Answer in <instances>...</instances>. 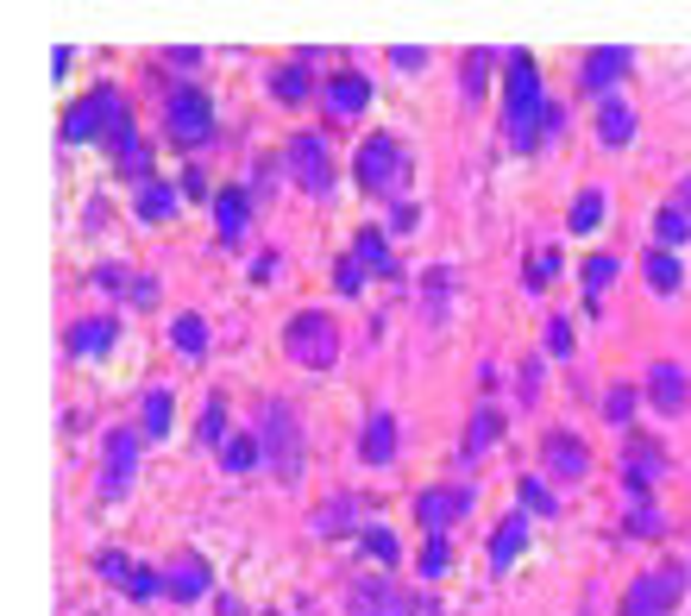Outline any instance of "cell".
Returning a JSON list of instances; mask_svg holds the SVG:
<instances>
[{
  "mask_svg": "<svg viewBox=\"0 0 691 616\" xmlns=\"http://www.w3.org/2000/svg\"><path fill=\"white\" fill-rule=\"evenodd\" d=\"M202 441L208 446H227L233 434H227V409H220V397H214L208 409H202Z\"/></svg>",
  "mask_w": 691,
  "mask_h": 616,
  "instance_id": "f35d334b",
  "label": "cell"
},
{
  "mask_svg": "<svg viewBox=\"0 0 691 616\" xmlns=\"http://www.w3.org/2000/svg\"><path fill=\"white\" fill-rule=\"evenodd\" d=\"M597 220H604V195H597V189H585V195L573 202V233H591Z\"/></svg>",
  "mask_w": 691,
  "mask_h": 616,
  "instance_id": "8d00e7d4",
  "label": "cell"
},
{
  "mask_svg": "<svg viewBox=\"0 0 691 616\" xmlns=\"http://www.w3.org/2000/svg\"><path fill=\"white\" fill-rule=\"evenodd\" d=\"M333 289H340V296H365V265H359L352 251H346L340 270H333Z\"/></svg>",
  "mask_w": 691,
  "mask_h": 616,
  "instance_id": "74e56055",
  "label": "cell"
},
{
  "mask_svg": "<svg viewBox=\"0 0 691 616\" xmlns=\"http://www.w3.org/2000/svg\"><path fill=\"white\" fill-rule=\"evenodd\" d=\"M176 347L189 352V359H202L208 352V321L202 315H176Z\"/></svg>",
  "mask_w": 691,
  "mask_h": 616,
  "instance_id": "836d02e7",
  "label": "cell"
},
{
  "mask_svg": "<svg viewBox=\"0 0 691 616\" xmlns=\"http://www.w3.org/2000/svg\"><path fill=\"white\" fill-rule=\"evenodd\" d=\"M258 446H265V460H270V479H283V484L302 479L308 441H302V422H296V409H289L283 397H270V403L258 409Z\"/></svg>",
  "mask_w": 691,
  "mask_h": 616,
  "instance_id": "7a4b0ae2",
  "label": "cell"
},
{
  "mask_svg": "<svg viewBox=\"0 0 691 616\" xmlns=\"http://www.w3.org/2000/svg\"><path fill=\"white\" fill-rule=\"evenodd\" d=\"M679 597H685V566L672 559V566H653V573L635 578L629 597H622V616H672Z\"/></svg>",
  "mask_w": 691,
  "mask_h": 616,
  "instance_id": "52a82bcc",
  "label": "cell"
},
{
  "mask_svg": "<svg viewBox=\"0 0 691 616\" xmlns=\"http://www.w3.org/2000/svg\"><path fill=\"white\" fill-rule=\"evenodd\" d=\"M484 70H491V51H472V58H465V101L484 95Z\"/></svg>",
  "mask_w": 691,
  "mask_h": 616,
  "instance_id": "7bdbcfd3",
  "label": "cell"
},
{
  "mask_svg": "<svg viewBox=\"0 0 691 616\" xmlns=\"http://www.w3.org/2000/svg\"><path fill=\"white\" fill-rule=\"evenodd\" d=\"M352 258H359L365 270H384V277L396 270V258H390V246H384V227H365V233H359V239H352Z\"/></svg>",
  "mask_w": 691,
  "mask_h": 616,
  "instance_id": "484cf974",
  "label": "cell"
},
{
  "mask_svg": "<svg viewBox=\"0 0 691 616\" xmlns=\"http://www.w3.org/2000/svg\"><path fill=\"white\" fill-rule=\"evenodd\" d=\"M258 460H265V446H258V434H233V441L220 446V465H227V472H251Z\"/></svg>",
  "mask_w": 691,
  "mask_h": 616,
  "instance_id": "1f68e13d",
  "label": "cell"
},
{
  "mask_svg": "<svg viewBox=\"0 0 691 616\" xmlns=\"http://www.w3.org/2000/svg\"><path fill=\"white\" fill-rule=\"evenodd\" d=\"M171 422H176V397L171 390H145V403H138V441H171Z\"/></svg>",
  "mask_w": 691,
  "mask_h": 616,
  "instance_id": "d6986e66",
  "label": "cell"
},
{
  "mask_svg": "<svg viewBox=\"0 0 691 616\" xmlns=\"http://www.w3.org/2000/svg\"><path fill=\"white\" fill-rule=\"evenodd\" d=\"M365 101H371V82L359 76V70H340V76H327V107H333L340 120H352L359 107H365Z\"/></svg>",
  "mask_w": 691,
  "mask_h": 616,
  "instance_id": "44dd1931",
  "label": "cell"
},
{
  "mask_svg": "<svg viewBox=\"0 0 691 616\" xmlns=\"http://www.w3.org/2000/svg\"><path fill=\"white\" fill-rule=\"evenodd\" d=\"M359 460H365V465H390V460H396V415H384V409L371 415L365 434H359Z\"/></svg>",
  "mask_w": 691,
  "mask_h": 616,
  "instance_id": "ffe728a7",
  "label": "cell"
},
{
  "mask_svg": "<svg viewBox=\"0 0 691 616\" xmlns=\"http://www.w3.org/2000/svg\"><path fill=\"white\" fill-rule=\"evenodd\" d=\"M635 70V51H622V44H597V51H585V63H578V82H585V95L597 101H616V82Z\"/></svg>",
  "mask_w": 691,
  "mask_h": 616,
  "instance_id": "ba28073f",
  "label": "cell"
},
{
  "mask_svg": "<svg viewBox=\"0 0 691 616\" xmlns=\"http://www.w3.org/2000/svg\"><path fill=\"white\" fill-rule=\"evenodd\" d=\"M648 397H653V409H660V415H679V409L691 403L685 371H679V366H653L648 371Z\"/></svg>",
  "mask_w": 691,
  "mask_h": 616,
  "instance_id": "ac0fdd59",
  "label": "cell"
},
{
  "mask_svg": "<svg viewBox=\"0 0 691 616\" xmlns=\"http://www.w3.org/2000/svg\"><path fill=\"white\" fill-rule=\"evenodd\" d=\"M667 472V453L653 441H641V434H629V465H622V484H629V497L635 503H648L653 497V479Z\"/></svg>",
  "mask_w": 691,
  "mask_h": 616,
  "instance_id": "5bb4252c",
  "label": "cell"
},
{
  "mask_svg": "<svg viewBox=\"0 0 691 616\" xmlns=\"http://www.w3.org/2000/svg\"><path fill=\"white\" fill-rule=\"evenodd\" d=\"M672 202H679V208L691 214V176H679V195H672Z\"/></svg>",
  "mask_w": 691,
  "mask_h": 616,
  "instance_id": "f907efd6",
  "label": "cell"
},
{
  "mask_svg": "<svg viewBox=\"0 0 691 616\" xmlns=\"http://www.w3.org/2000/svg\"><path fill=\"white\" fill-rule=\"evenodd\" d=\"M390 63H396V70H427V51H415V44H396V51H390Z\"/></svg>",
  "mask_w": 691,
  "mask_h": 616,
  "instance_id": "c3c4849f",
  "label": "cell"
},
{
  "mask_svg": "<svg viewBox=\"0 0 691 616\" xmlns=\"http://www.w3.org/2000/svg\"><path fill=\"white\" fill-rule=\"evenodd\" d=\"M95 573H107L120 585V592L133 597V604H152V597H164L171 592V578L164 573H152V566H133L126 554H95Z\"/></svg>",
  "mask_w": 691,
  "mask_h": 616,
  "instance_id": "30bf717a",
  "label": "cell"
},
{
  "mask_svg": "<svg viewBox=\"0 0 691 616\" xmlns=\"http://www.w3.org/2000/svg\"><path fill=\"white\" fill-rule=\"evenodd\" d=\"M220 616H239V604H233V597H220Z\"/></svg>",
  "mask_w": 691,
  "mask_h": 616,
  "instance_id": "816d5d0a",
  "label": "cell"
},
{
  "mask_svg": "<svg viewBox=\"0 0 691 616\" xmlns=\"http://www.w3.org/2000/svg\"><path fill=\"white\" fill-rule=\"evenodd\" d=\"M497 428H503V415H497V409H478V415H472V428H465V441H460V453H465V460H478L484 446L497 441Z\"/></svg>",
  "mask_w": 691,
  "mask_h": 616,
  "instance_id": "f1b7e54d",
  "label": "cell"
},
{
  "mask_svg": "<svg viewBox=\"0 0 691 616\" xmlns=\"http://www.w3.org/2000/svg\"><path fill=\"white\" fill-rule=\"evenodd\" d=\"M246 214H251L246 189H220V195H214V233H220V246H246Z\"/></svg>",
  "mask_w": 691,
  "mask_h": 616,
  "instance_id": "9a60e30c",
  "label": "cell"
},
{
  "mask_svg": "<svg viewBox=\"0 0 691 616\" xmlns=\"http://www.w3.org/2000/svg\"><path fill=\"white\" fill-rule=\"evenodd\" d=\"M472 503H478L472 484H446V491H422V497H415V516H422L427 535H446L460 516H472Z\"/></svg>",
  "mask_w": 691,
  "mask_h": 616,
  "instance_id": "9c48e42d",
  "label": "cell"
},
{
  "mask_svg": "<svg viewBox=\"0 0 691 616\" xmlns=\"http://www.w3.org/2000/svg\"><path fill=\"white\" fill-rule=\"evenodd\" d=\"M164 578H171V597H176V604H202V597H208V585H214L208 566H202L195 554H183Z\"/></svg>",
  "mask_w": 691,
  "mask_h": 616,
  "instance_id": "7402d4cb",
  "label": "cell"
},
{
  "mask_svg": "<svg viewBox=\"0 0 691 616\" xmlns=\"http://www.w3.org/2000/svg\"><path fill=\"white\" fill-rule=\"evenodd\" d=\"M133 465H138V434H133V428L107 434V460H101V497H107V503L133 491Z\"/></svg>",
  "mask_w": 691,
  "mask_h": 616,
  "instance_id": "7c38bea8",
  "label": "cell"
},
{
  "mask_svg": "<svg viewBox=\"0 0 691 616\" xmlns=\"http://www.w3.org/2000/svg\"><path fill=\"white\" fill-rule=\"evenodd\" d=\"M597 138H604V145H629V138H635L629 101H604V107H597Z\"/></svg>",
  "mask_w": 691,
  "mask_h": 616,
  "instance_id": "d4e9b609",
  "label": "cell"
},
{
  "mask_svg": "<svg viewBox=\"0 0 691 616\" xmlns=\"http://www.w3.org/2000/svg\"><path fill=\"white\" fill-rule=\"evenodd\" d=\"M359 541H365V547H371L378 559H384V566H390L396 554H403V547H396V535H390V528H378V522H371V528H359Z\"/></svg>",
  "mask_w": 691,
  "mask_h": 616,
  "instance_id": "b9f144b4",
  "label": "cell"
},
{
  "mask_svg": "<svg viewBox=\"0 0 691 616\" xmlns=\"http://www.w3.org/2000/svg\"><path fill=\"white\" fill-rule=\"evenodd\" d=\"M446 559H453V547H446V535H434V541L422 547V573H427V578H441V573H446Z\"/></svg>",
  "mask_w": 691,
  "mask_h": 616,
  "instance_id": "f6af8a7d",
  "label": "cell"
},
{
  "mask_svg": "<svg viewBox=\"0 0 691 616\" xmlns=\"http://www.w3.org/2000/svg\"><path fill=\"white\" fill-rule=\"evenodd\" d=\"M346 604H352V616H415L422 610V604H415L403 585H390V578H359Z\"/></svg>",
  "mask_w": 691,
  "mask_h": 616,
  "instance_id": "8fae6325",
  "label": "cell"
},
{
  "mask_svg": "<svg viewBox=\"0 0 691 616\" xmlns=\"http://www.w3.org/2000/svg\"><path fill=\"white\" fill-rule=\"evenodd\" d=\"M522 541H528V516H503L497 522V535H491V573H509V559L522 554Z\"/></svg>",
  "mask_w": 691,
  "mask_h": 616,
  "instance_id": "603a6c76",
  "label": "cell"
},
{
  "mask_svg": "<svg viewBox=\"0 0 691 616\" xmlns=\"http://www.w3.org/2000/svg\"><path fill=\"white\" fill-rule=\"evenodd\" d=\"M522 403H535V397H540V359H528V366H522Z\"/></svg>",
  "mask_w": 691,
  "mask_h": 616,
  "instance_id": "681fc988",
  "label": "cell"
},
{
  "mask_svg": "<svg viewBox=\"0 0 691 616\" xmlns=\"http://www.w3.org/2000/svg\"><path fill=\"white\" fill-rule=\"evenodd\" d=\"M114 157L126 164V176H138V189L157 183V176H152V152H145V138H138L133 126H120V133H114Z\"/></svg>",
  "mask_w": 691,
  "mask_h": 616,
  "instance_id": "cb8c5ba5",
  "label": "cell"
},
{
  "mask_svg": "<svg viewBox=\"0 0 691 616\" xmlns=\"http://www.w3.org/2000/svg\"><path fill=\"white\" fill-rule=\"evenodd\" d=\"M616 270H622V258H610V251H591V258H585V296H591V302L616 284Z\"/></svg>",
  "mask_w": 691,
  "mask_h": 616,
  "instance_id": "d6a6232c",
  "label": "cell"
},
{
  "mask_svg": "<svg viewBox=\"0 0 691 616\" xmlns=\"http://www.w3.org/2000/svg\"><path fill=\"white\" fill-rule=\"evenodd\" d=\"M283 352L296 359V366H308V371L333 366V359H340V328H333V315H321V308H302V315H289Z\"/></svg>",
  "mask_w": 691,
  "mask_h": 616,
  "instance_id": "3957f363",
  "label": "cell"
},
{
  "mask_svg": "<svg viewBox=\"0 0 691 616\" xmlns=\"http://www.w3.org/2000/svg\"><path fill=\"white\" fill-rule=\"evenodd\" d=\"M95 284H101V289H114V296H120V289H126V296H133L138 308H152V302H157L152 277H126V270H95Z\"/></svg>",
  "mask_w": 691,
  "mask_h": 616,
  "instance_id": "4dcf8cb0",
  "label": "cell"
},
{
  "mask_svg": "<svg viewBox=\"0 0 691 616\" xmlns=\"http://www.w3.org/2000/svg\"><path fill=\"white\" fill-rule=\"evenodd\" d=\"M540 453H547V472H559V479H585V472H591V453H585V441H573L566 428H554V434L540 441Z\"/></svg>",
  "mask_w": 691,
  "mask_h": 616,
  "instance_id": "2e32d148",
  "label": "cell"
},
{
  "mask_svg": "<svg viewBox=\"0 0 691 616\" xmlns=\"http://www.w3.org/2000/svg\"><path fill=\"white\" fill-rule=\"evenodd\" d=\"M359 183H365V195H390V202H403L409 152L390 133H371L365 145H359Z\"/></svg>",
  "mask_w": 691,
  "mask_h": 616,
  "instance_id": "5b68a950",
  "label": "cell"
},
{
  "mask_svg": "<svg viewBox=\"0 0 691 616\" xmlns=\"http://www.w3.org/2000/svg\"><path fill=\"white\" fill-rule=\"evenodd\" d=\"M641 270H648V284L660 289V296H672V289L685 284V270H679V258H672V251H648V258H641Z\"/></svg>",
  "mask_w": 691,
  "mask_h": 616,
  "instance_id": "f546056e",
  "label": "cell"
},
{
  "mask_svg": "<svg viewBox=\"0 0 691 616\" xmlns=\"http://www.w3.org/2000/svg\"><path fill=\"white\" fill-rule=\"evenodd\" d=\"M604 415H610V422H622V428H629V415H635V390H629V384H616L610 397H604Z\"/></svg>",
  "mask_w": 691,
  "mask_h": 616,
  "instance_id": "ee69618b",
  "label": "cell"
},
{
  "mask_svg": "<svg viewBox=\"0 0 691 616\" xmlns=\"http://www.w3.org/2000/svg\"><path fill=\"white\" fill-rule=\"evenodd\" d=\"M120 126H133V114H126V101H120V89H95V95H82L70 114H63V145H89V138H114Z\"/></svg>",
  "mask_w": 691,
  "mask_h": 616,
  "instance_id": "277c9868",
  "label": "cell"
},
{
  "mask_svg": "<svg viewBox=\"0 0 691 616\" xmlns=\"http://www.w3.org/2000/svg\"><path fill=\"white\" fill-rule=\"evenodd\" d=\"M289 176H296L308 195H327V189H333V157H327V145H321L314 133H302L296 145H289Z\"/></svg>",
  "mask_w": 691,
  "mask_h": 616,
  "instance_id": "4fadbf2b",
  "label": "cell"
},
{
  "mask_svg": "<svg viewBox=\"0 0 691 616\" xmlns=\"http://www.w3.org/2000/svg\"><path fill=\"white\" fill-rule=\"evenodd\" d=\"M622 535H660V516H653V503H635V516Z\"/></svg>",
  "mask_w": 691,
  "mask_h": 616,
  "instance_id": "bcb514c9",
  "label": "cell"
},
{
  "mask_svg": "<svg viewBox=\"0 0 691 616\" xmlns=\"http://www.w3.org/2000/svg\"><path fill=\"white\" fill-rule=\"evenodd\" d=\"M352 516H359V503H352V497H333L327 510H314V535H340Z\"/></svg>",
  "mask_w": 691,
  "mask_h": 616,
  "instance_id": "e575fe53",
  "label": "cell"
},
{
  "mask_svg": "<svg viewBox=\"0 0 691 616\" xmlns=\"http://www.w3.org/2000/svg\"><path fill=\"white\" fill-rule=\"evenodd\" d=\"M114 340H120V328L95 315V321H76V328L63 333V352H70V359H95V352H107Z\"/></svg>",
  "mask_w": 691,
  "mask_h": 616,
  "instance_id": "e0dca14e",
  "label": "cell"
},
{
  "mask_svg": "<svg viewBox=\"0 0 691 616\" xmlns=\"http://www.w3.org/2000/svg\"><path fill=\"white\" fill-rule=\"evenodd\" d=\"M516 491H522V503H528L535 516H554V510H559V503H554V491H547V484H540V479H522Z\"/></svg>",
  "mask_w": 691,
  "mask_h": 616,
  "instance_id": "ab89813d",
  "label": "cell"
},
{
  "mask_svg": "<svg viewBox=\"0 0 691 616\" xmlns=\"http://www.w3.org/2000/svg\"><path fill=\"white\" fill-rule=\"evenodd\" d=\"M547 107H554V101L540 95L535 58L516 51V58H509V95H503V133H509L516 152H540V145H547Z\"/></svg>",
  "mask_w": 691,
  "mask_h": 616,
  "instance_id": "6da1fadb",
  "label": "cell"
},
{
  "mask_svg": "<svg viewBox=\"0 0 691 616\" xmlns=\"http://www.w3.org/2000/svg\"><path fill=\"white\" fill-rule=\"evenodd\" d=\"M547 352H573V321H547Z\"/></svg>",
  "mask_w": 691,
  "mask_h": 616,
  "instance_id": "7dc6e473",
  "label": "cell"
},
{
  "mask_svg": "<svg viewBox=\"0 0 691 616\" xmlns=\"http://www.w3.org/2000/svg\"><path fill=\"white\" fill-rule=\"evenodd\" d=\"M559 277V251H535L528 258V289H547Z\"/></svg>",
  "mask_w": 691,
  "mask_h": 616,
  "instance_id": "60d3db41",
  "label": "cell"
},
{
  "mask_svg": "<svg viewBox=\"0 0 691 616\" xmlns=\"http://www.w3.org/2000/svg\"><path fill=\"white\" fill-rule=\"evenodd\" d=\"M653 239H660V251H667V246H685V239H691V214L679 208V202H667V208L653 214Z\"/></svg>",
  "mask_w": 691,
  "mask_h": 616,
  "instance_id": "83f0119b",
  "label": "cell"
},
{
  "mask_svg": "<svg viewBox=\"0 0 691 616\" xmlns=\"http://www.w3.org/2000/svg\"><path fill=\"white\" fill-rule=\"evenodd\" d=\"M270 82H277V95H283V101H308V95H314V82H308V70H302V63H289V70H277Z\"/></svg>",
  "mask_w": 691,
  "mask_h": 616,
  "instance_id": "d590c367",
  "label": "cell"
},
{
  "mask_svg": "<svg viewBox=\"0 0 691 616\" xmlns=\"http://www.w3.org/2000/svg\"><path fill=\"white\" fill-rule=\"evenodd\" d=\"M176 208H183V195H176L171 183H145V189H138V220H171Z\"/></svg>",
  "mask_w": 691,
  "mask_h": 616,
  "instance_id": "4316f807",
  "label": "cell"
},
{
  "mask_svg": "<svg viewBox=\"0 0 691 616\" xmlns=\"http://www.w3.org/2000/svg\"><path fill=\"white\" fill-rule=\"evenodd\" d=\"M164 133L176 138V145H208L214 133V101L208 89H195V82H183V89H171V101H164Z\"/></svg>",
  "mask_w": 691,
  "mask_h": 616,
  "instance_id": "8992f818",
  "label": "cell"
}]
</instances>
